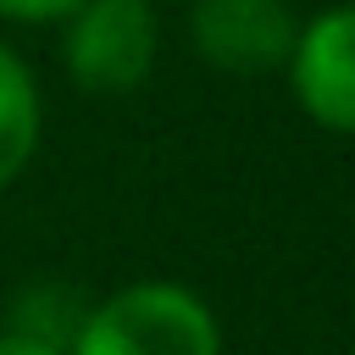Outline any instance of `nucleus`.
I'll return each instance as SVG.
<instances>
[{"instance_id": "f257e3e1", "label": "nucleus", "mask_w": 355, "mask_h": 355, "mask_svg": "<svg viewBox=\"0 0 355 355\" xmlns=\"http://www.w3.org/2000/svg\"><path fill=\"white\" fill-rule=\"evenodd\" d=\"M67 355H222L216 316L178 283H133L83 311Z\"/></svg>"}, {"instance_id": "f03ea898", "label": "nucleus", "mask_w": 355, "mask_h": 355, "mask_svg": "<svg viewBox=\"0 0 355 355\" xmlns=\"http://www.w3.org/2000/svg\"><path fill=\"white\" fill-rule=\"evenodd\" d=\"M67 72L78 89L122 94L155 67V17L150 0H78L67 17Z\"/></svg>"}, {"instance_id": "7ed1b4c3", "label": "nucleus", "mask_w": 355, "mask_h": 355, "mask_svg": "<svg viewBox=\"0 0 355 355\" xmlns=\"http://www.w3.org/2000/svg\"><path fill=\"white\" fill-rule=\"evenodd\" d=\"M189 33L205 67L233 78H261L288 67L300 22L283 0H200L189 17Z\"/></svg>"}, {"instance_id": "20e7f679", "label": "nucleus", "mask_w": 355, "mask_h": 355, "mask_svg": "<svg viewBox=\"0 0 355 355\" xmlns=\"http://www.w3.org/2000/svg\"><path fill=\"white\" fill-rule=\"evenodd\" d=\"M288 83L316 128L355 133V6H333L300 28Z\"/></svg>"}, {"instance_id": "39448f33", "label": "nucleus", "mask_w": 355, "mask_h": 355, "mask_svg": "<svg viewBox=\"0 0 355 355\" xmlns=\"http://www.w3.org/2000/svg\"><path fill=\"white\" fill-rule=\"evenodd\" d=\"M39 144V89L17 50L0 44V189L28 166Z\"/></svg>"}, {"instance_id": "423d86ee", "label": "nucleus", "mask_w": 355, "mask_h": 355, "mask_svg": "<svg viewBox=\"0 0 355 355\" xmlns=\"http://www.w3.org/2000/svg\"><path fill=\"white\" fill-rule=\"evenodd\" d=\"M78 322H83V305H78L61 283H39V288H28L22 305H17V333H33V338L61 344V349L72 344Z\"/></svg>"}, {"instance_id": "0eeeda50", "label": "nucleus", "mask_w": 355, "mask_h": 355, "mask_svg": "<svg viewBox=\"0 0 355 355\" xmlns=\"http://www.w3.org/2000/svg\"><path fill=\"white\" fill-rule=\"evenodd\" d=\"M78 0H0L6 22H61Z\"/></svg>"}, {"instance_id": "6e6552de", "label": "nucleus", "mask_w": 355, "mask_h": 355, "mask_svg": "<svg viewBox=\"0 0 355 355\" xmlns=\"http://www.w3.org/2000/svg\"><path fill=\"white\" fill-rule=\"evenodd\" d=\"M0 355H67L61 344H44V338H33V333H0Z\"/></svg>"}]
</instances>
